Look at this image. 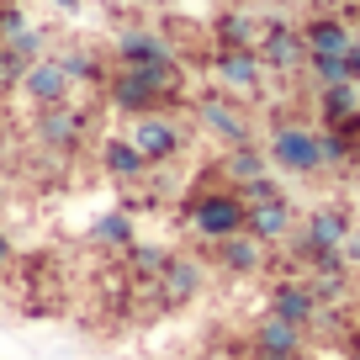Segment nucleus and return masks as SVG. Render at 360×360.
Masks as SVG:
<instances>
[{
	"label": "nucleus",
	"instance_id": "9",
	"mask_svg": "<svg viewBox=\"0 0 360 360\" xmlns=\"http://www.w3.org/2000/svg\"><path fill=\"white\" fill-rule=\"evenodd\" d=\"M32 133L43 148H53V154H75L79 143H85V112H75V106H37L32 117Z\"/></svg>",
	"mask_w": 360,
	"mask_h": 360
},
{
	"label": "nucleus",
	"instance_id": "27",
	"mask_svg": "<svg viewBox=\"0 0 360 360\" xmlns=\"http://www.w3.org/2000/svg\"><path fill=\"white\" fill-rule=\"evenodd\" d=\"M27 58L16 53L11 43H0V96H6V90H22V79H27Z\"/></svg>",
	"mask_w": 360,
	"mask_h": 360
},
{
	"label": "nucleus",
	"instance_id": "19",
	"mask_svg": "<svg viewBox=\"0 0 360 360\" xmlns=\"http://www.w3.org/2000/svg\"><path fill=\"white\" fill-rule=\"evenodd\" d=\"M259 32H265V22H259L255 11H238V6L212 22L217 48H259Z\"/></svg>",
	"mask_w": 360,
	"mask_h": 360
},
{
	"label": "nucleus",
	"instance_id": "36",
	"mask_svg": "<svg viewBox=\"0 0 360 360\" xmlns=\"http://www.w3.org/2000/svg\"><path fill=\"white\" fill-rule=\"evenodd\" d=\"M328 360H349V355H328Z\"/></svg>",
	"mask_w": 360,
	"mask_h": 360
},
{
	"label": "nucleus",
	"instance_id": "4",
	"mask_svg": "<svg viewBox=\"0 0 360 360\" xmlns=\"http://www.w3.org/2000/svg\"><path fill=\"white\" fill-rule=\"evenodd\" d=\"M127 138L138 143V154H143V159H148L154 169L186 154V127H180V122H175L169 112H148V117H133Z\"/></svg>",
	"mask_w": 360,
	"mask_h": 360
},
{
	"label": "nucleus",
	"instance_id": "33",
	"mask_svg": "<svg viewBox=\"0 0 360 360\" xmlns=\"http://www.w3.org/2000/svg\"><path fill=\"white\" fill-rule=\"evenodd\" d=\"M334 6H339V0H318V11H334Z\"/></svg>",
	"mask_w": 360,
	"mask_h": 360
},
{
	"label": "nucleus",
	"instance_id": "12",
	"mask_svg": "<svg viewBox=\"0 0 360 360\" xmlns=\"http://www.w3.org/2000/svg\"><path fill=\"white\" fill-rule=\"evenodd\" d=\"M244 233H255L259 244H286L297 233V202L292 196H276V202H259L244 212Z\"/></svg>",
	"mask_w": 360,
	"mask_h": 360
},
{
	"label": "nucleus",
	"instance_id": "15",
	"mask_svg": "<svg viewBox=\"0 0 360 360\" xmlns=\"http://www.w3.org/2000/svg\"><path fill=\"white\" fill-rule=\"evenodd\" d=\"M196 117H202V127H207L212 138H223L228 148L249 143V117L238 112L228 96H202V101H196Z\"/></svg>",
	"mask_w": 360,
	"mask_h": 360
},
{
	"label": "nucleus",
	"instance_id": "29",
	"mask_svg": "<svg viewBox=\"0 0 360 360\" xmlns=\"http://www.w3.org/2000/svg\"><path fill=\"white\" fill-rule=\"evenodd\" d=\"M339 255H345L349 276H355V270H360V228H349V233H345V244H339Z\"/></svg>",
	"mask_w": 360,
	"mask_h": 360
},
{
	"label": "nucleus",
	"instance_id": "32",
	"mask_svg": "<svg viewBox=\"0 0 360 360\" xmlns=\"http://www.w3.org/2000/svg\"><path fill=\"white\" fill-rule=\"evenodd\" d=\"M58 11H79V6H85V0H53Z\"/></svg>",
	"mask_w": 360,
	"mask_h": 360
},
{
	"label": "nucleus",
	"instance_id": "21",
	"mask_svg": "<svg viewBox=\"0 0 360 360\" xmlns=\"http://www.w3.org/2000/svg\"><path fill=\"white\" fill-rule=\"evenodd\" d=\"M133 238L138 233H133V212H127V207H112V212H101L96 223H90V244L106 249V255H122Z\"/></svg>",
	"mask_w": 360,
	"mask_h": 360
},
{
	"label": "nucleus",
	"instance_id": "28",
	"mask_svg": "<svg viewBox=\"0 0 360 360\" xmlns=\"http://www.w3.org/2000/svg\"><path fill=\"white\" fill-rule=\"evenodd\" d=\"M11 48L27 58V64H37V58H48V27H37V22H27L22 32L11 37Z\"/></svg>",
	"mask_w": 360,
	"mask_h": 360
},
{
	"label": "nucleus",
	"instance_id": "16",
	"mask_svg": "<svg viewBox=\"0 0 360 360\" xmlns=\"http://www.w3.org/2000/svg\"><path fill=\"white\" fill-rule=\"evenodd\" d=\"M297 32H302L307 53H349V43H355V27H349L339 11H313Z\"/></svg>",
	"mask_w": 360,
	"mask_h": 360
},
{
	"label": "nucleus",
	"instance_id": "26",
	"mask_svg": "<svg viewBox=\"0 0 360 360\" xmlns=\"http://www.w3.org/2000/svg\"><path fill=\"white\" fill-rule=\"evenodd\" d=\"M233 191L244 196V207H259V202H276V196H286V186H281V175H276V169H265V175L244 180V186H233Z\"/></svg>",
	"mask_w": 360,
	"mask_h": 360
},
{
	"label": "nucleus",
	"instance_id": "22",
	"mask_svg": "<svg viewBox=\"0 0 360 360\" xmlns=\"http://www.w3.org/2000/svg\"><path fill=\"white\" fill-rule=\"evenodd\" d=\"M122 265H127V276H133L138 286H154L159 276H165V265H169V249H165V244H143V238H133V244L122 249Z\"/></svg>",
	"mask_w": 360,
	"mask_h": 360
},
{
	"label": "nucleus",
	"instance_id": "10",
	"mask_svg": "<svg viewBox=\"0 0 360 360\" xmlns=\"http://www.w3.org/2000/svg\"><path fill=\"white\" fill-rule=\"evenodd\" d=\"M112 58L117 69H143V64H175V48H169L165 32L154 27H122L112 43Z\"/></svg>",
	"mask_w": 360,
	"mask_h": 360
},
{
	"label": "nucleus",
	"instance_id": "13",
	"mask_svg": "<svg viewBox=\"0 0 360 360\" xmlns=\"http://www.w3.org/2000/svg\"><path fill=\"white\" fill-rule=\"evenodd\" d=\"M318 307H323V302L313 297V286H307V281H297V276H281V281L270 286V307H265V313L286 318V323H302V328H313Z\"/></svg>",
	"mask_w": 360,
	"mask_h": 360
},
{
	"label": "nucleus",
	"instance_id": "31",
	"mask_svg": "<svg viewBox=\"0 0 360 360\" xmlns=\"http://www.w3.org/2000/svg\"><path fill=\"white\" fill-rule=\"evenodd\" d=\"M345 58H349V75H355V85H360V32H355V43H349Z\"/></svg>",
	"mask_w": 360,
	"mask_h": 360
},
{
	"label": "nucleus",
	"instance_id": "1",
	"mask_svg": "<svg viewBox=\"0 0 360 360\" xmlns=\"http://www.w3.org/2000/svg\"><path fill=\"white\" fill-rule=\"evenodd\" d=\"M186 90L180 64H143V69H112L106 75V101L122 117H148V112H169Z\"/></svg>",
	"mask_w": 360,
	"mask_h": 360
},
{
	"label": "nucleus",
	"instance_id": "6",
	"mask_svg": "<svg viewBox=\"0 0 360 360\" xmlns=\"http://www.w3.org/2000/svg\"><path fill=\"white\" fill-rule=\"evenodd\" d=\"M302 349H307V328L286 323L276 313H265L249 334V360H302Z\"/></svg>",
	"mask_w": 360,
	"mask_h": 360
},
{
	"label": "nucleus",
	"instance_id": "18",
	"mask_svg": "<svg viewBox=\"0 0 360 360\" xmlns=\"http://www.w3.org/2000/svg\"><path fill=\"white\" fill-rule=\"evenodd\" d=\"M101 169L117 180V186H138V180H143L154 165H148V159L138 154V143H133L127 133H112V138L101 143Z\"/></svg>",
	"mask_w": 360,
	"mask_h": 360
},
{
	"label": "nucleus",
	"instance_id": "30",
	"mask_svg": "<svg viewBox=\"0 0 360 360\" xmlns=\"http://www.w3.org/2000/svg\"><path fill=\"white\" fill-rule=\"evenodd\" d=\"M16 265V244H11V233H0V276Z\"/></svg>",
	"mask_w": 360,
	"mask_h": 360
},
{
	"label": "nucleus",
	"instance_id": "7",
	"mask_svg": "<svg viewBox=\"0 0 360 360\" xmlns=\"http://www.w3.org/2000/svg\"><path fill=\"white\" fill-rule=\"evenodd\" d=\"M259 58H265L270 75H302L307 69V43H302V32H297L292 22L270 16L265 32H259Z\"/></svg>",
	"mask_w": 360,
	"mask_h": 360
},
{
	"label": "nucleus",
	"instance_id": "35",
	"mask_svg": "<svg viewBox=\"0 0 360 360\" xmlns=\"http://www.w3.org/2000/svg\"><path fill=\"white\" fill-rule=\"evenodd\" d=\"M349 360H360V339H355V349H349Z\"/></svg>",
	"mask_w": 360,
	"mask_h": 360
},
{
	"label": "nucleus",
	"instance_id": "34",
	"mask_svg": "<svg viewBox=\"0 0 360 360\" xmlns=\"http://www.w3.org/2000/svg\"><path fill=\"white\" fill-rule=\"evenodd\" d=\"M0 169H6V138H0Z\"/></svg>",
	"mask_w": 360,
	"mask_h": 360
},
{
	"label": "nucleus",
	"instance_id": "3",
	"mask_svg": "<svg viewBox=\"0 0 360 360\" xmlns=\"http://www.w3.org/2000/svg\"><path fill=\"white\" fill-rule=\"evenodd\" d=\"M265 159H270V169L286 175V180L318 175V169H323V154H318V127L276 122V127H270V143H265Z\"/></svg>",
	"mask_w": 360,
	"mask_h": 360
},
{
	"label": "nucleus",
	"instance_id": "8",
	"mask_svg": "<svg viewBox=\"0 0 360 360\" xmlns=\"http://www.w3.org/2000/svg\"><path fill=\"white\" fill-rule=\"evenodd\" d=\"M202 286H207L202 259H191V255H169L165 276L154 281V302H159V313H175V307H186L196 292H202Z\"/></svg>",
	"mask_w": 360,
	"mask_h": 360
},
{
	"label": "nucleus",
	"instance_id": "17",
	"mask_svg": "<svg viewBox=\"0 0 360 360\" xmlns=\"http://www.w3.org/2000/svg\"><path fill=\"white\" fill-rule=\"evenodd\" d=\"M349 228H355L349 207H345V202H323V207H313V212H307V223L297 228V233H302L313 249H339Z\"/></svg>",
	"mask_w": 360,
	"mask_h": 360
},
{
	"label": "nucleus",
	"instance_id": "5",
	"mask_svg": "<svg viewBox=\"0 0 360 360\" xmlns=\"http://www.w3.org/2000/svg\"><path fill=\"white\" fill-rule=\"evenodd\" d=\"M212 75L217 85L228 90V96H259V85H265V58H259V48H217L212 53Z\"/></svg>",
	"mask_w": 360,
	"mask_h": 360
},
{
	"label": "nucleus",
	"instance_id": "25",
	"mask_svg": "<svg viewBox=\"0 0 360 360\" xmlns=\"http://www.w3.org/2000/svg\"><path fill=\"white\" fill-rule=\"evenodd\" d=\"M302 75L313 79V85H345V79H355L345 53H307V69H302Z\"/></svg>",
	"mask_w": 360,
	"mask_h": 360
},
{
	"label": "nucleus",
	"instance_id": "24",
	"mask_svg": "<svg viewBox=\"0 0 360 360\" xmlns=\"http://www.w3.org/2000/svg\"><path fill=\"white\" fill-rule=\"evenodd\" d=\"M58 64L69 69V79H75V85H106V75H112V69H106V58L96 53V48H69V53H58Z\"/></svg>",
	"mask_w": 360,
	"mask_h": 360
},
{
	"label": "nucleus",
	"instance_id": "14",
	"mask_svg": "<svg viewBox=\"0 0 360 360\" xmlns=\"http://www.w3.org/2000/svg\"><path fill=\"white\" fill-rule=\"evenodd\" d=\"M212 259L228 276H259L265 259H270V244H259L255 233H233V238H217L212 244Z\"/></svg>",
	"mask_w": 360,
	"mask_h": 360
},
{
	"label": "nucleus",
	"instance_id": "2",
	"mask_svg": "<svg viewBox=\"0 0 360 360\" xmlns=\"http://www.w3.org/2000/svg\"><path fill=\"white\" fill-rule=\"evenodd\" d=\"M244 196L233 191V186H202L196 180L191 186V196L180 202V217H186V228H191L196 238H207V244H217V238H233V233H244Z\"/></svg>",
	"mask_w": 360,
	"mask_h": 360
},
{
	"label": "nucleus",
	"instance_id": "11",
	"mask_svg": "<svg viewBox=\"0 0 360 360\" xmlns=\"http://www.w3.org/2000/svg\"><path fill=\"white\" fill-rule=\"evenodd\" d=\"M69 90H75V79H69V69L58 64V53L37 58V64L27 69V79H22V96L32 101V112H37V106H64Z\"/></svg>",
	"mask_w": 360,
	"mask_h": 360
},
{
	"label": "nucleus",
	"instance_id": "23",
	"mask_svg": "<svg viewBox=\"0 0 360 360\" xmlns=\"http://www.w3.org/2000/svg\"><path fill=\"white\" fill-rule=\"evenodd\" d=\"M265 169H270L265 148H255V143H238V148H228V154H223V165H217V175H223L228 186H244V180L265 175Z\"/></svg>",
	"mask_w": 360,
	"mask_h": 360
},
{
	"label": "nucleus",
	"instance_id": "20",
	"mask_svg": "<svg viewBox=\"0 0 360 360\" xmlns=\"http://www.w3.org/2000/svg\"><path fill=\"white\" fill-rule=\"evenodd\" d=\"M355 112H360V85L355 79H345V85H318V122L323 127H345Z\"/></svg>",
	"mask_w": 360,
	"mask_h": 360
}]
</instances>
